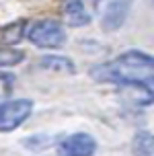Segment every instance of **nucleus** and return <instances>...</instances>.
<instances>
[{"label": "nucleus", "instance_id": "f257e3e1", "mask_svg": "<svg viewBox=\"0 0 154 156\" xmlns=\"http://www.w3.org/2000/svg\"><path fill=\"white\" fill-rule=\"evenodd\" d=\"M154 76V55L131 49L115 60L99 64L91 70V78L97 82H113V84H140L152 80Z\"/></svg>", "mask_w": 154, "mask_h": 156}, {"label": "nucleus", "instance_id": "f03ea898", "mask_svg": "<svg viewBox=\"0 0 154 156\" xmlns=\"http://www.w3.org/2000/svg\"><path fill=\"white\" fill-rule=\"evenodd\" d=\"M33 111L31 99H16V101L0 103V132H13L21 123L27 121V117Z\"/></svg>", "mask_w": 154, "mask_h": 156}, {"label": "nucleus", "instance_id": "7ed1b4c3", "mask_svg": "<svg viewBox=\"0 0 154 156\" xmlns=\"http://www.w3.org/2000/svg\"><path fill=\"white\" fill-rule=\"evenodd\" d=\"M27 37L33 45L37 47H60L64 43V29L58 21H52V19H43V21H37L27 33Z\"/></svg>", "mask_w": 154, "mask_h": 156}, {"label": "nucleus", "instance_id": "20e7f679", "mask_svg": "<svg viewBox=\"0 0 154 156\" xmlns=\"http://www.w3.org/2000/svg\"><path fill=\"white\" fill-rule=\"evenodd\" d=\"M60 150L64 156H92L97 150V142L88 133H72L64 138Z\"/></svg>", "mask_w": 154, "mask_h": 156}, {"label": "nucleus", "instance_id": "39448f33", "mask_svg": "<svg viewBox=\"0 0 154 156\" xmlns=\"http://www.w3.org/2000/svg\"><path fill=\"white\" fill-rule=\"evenodd\" d=\"M131 0H111L109 6L105 8V15H103V29L105 31H115L125 23V16L130 10Z\"/></svg>", "mask_w": 154, "mask_h": 156}, {"label": "nucleus", "instance_id": "423d86ee", "mask_svg": "<svg viewBox=\"0 0 154 156\" xmlns=\"http://www.w3.org/2000/svg\"><path fill=\"white\" fill-rule=\"evenodd\" d=\"M62 15H64V21L70 25V27H82L91 21L88 12L84 10V4L82 0H64L62 4Z\"/></svg>", "mask_w": 154, "mask_h": 156}, {"label": "nucleus", "instance_id": "0eeeda50", "mask_svg": "<svg viewBox=\"0 0 154 156\" xmlns=\"http://www.w3.org/2000/svg\"><path fill=\"white\" fill-rule=\"evenodd\" d=\"M25 27H27V21H15V23L2 27L0 29V43H4V45L19 43L25 37Z\"/></svg>", "mask_w": 154, "mask_h": 156}, {"label": "nucleus", "instance_id": "6e6552de", "mask_svg": "<svg viewBox=\"0 0 154 156\" xmlns=\"http://www.w3.org/2000/svg\"><path fill=\"white\" fill-rule=\"evenodd\" d=\"M131 150L136 156H154V136L150 132H138L131 140Z\"/></svg>", "mask_w": 154, "mask_h": 156}, {"label": "nucleus", "instance_id": "1a4fd4ad", "mask_svg": "<svg viewBox=\"0 0 154 156\" xmlns=\"http://www.w3.org/2000/svg\"><path fill=\"white\" fill-rule=\"evenodd\" d=\"M39 66L43 70H54V72H74V62L62 55H45L39 60Z\"/></svg>", "mask_w": 154, "mask_h": 156}, {"label": "nucleus", "instance_id": "9d476101", "mask_svg": "<svg viewBox=\"0 0 154 156\" xmlns=\"http://www.w3.org/2000/svg\"><path fill=\"white\" fill-rule=\"evenodd\" d=\"M25 60V54L21 49H0V68H10Z\"/></svg>", "mask_w": 154, "mask_h": 156}, {"label": "nucleus", "instance_id": "9b49d317", "mask_svg": "<svg viewBox=\"0 0 154 156\" xmlns=\"http://www.w3.org/2000/svg\"><path fill=\"white\" fill-rule=\"evenodd\" d=\"M150 86H152V88H154V78H152V80H150Z\"/></svg>", "mask_w": 154, "mask_h": 156}, {"label": "nucleus", "instance_id": "f8f14e48", "mask_svg": "<svg viewBox=\"0 0 154 156\" xmlns=\"http://www.w3.org/2000/svg\"><path fill=\"white\" fill-rule=\"evenodd\" d=\"M92 2H99V0H92Z\"/></svg>", "mask_w": 154, "mask_h": 156}]
</instances>
